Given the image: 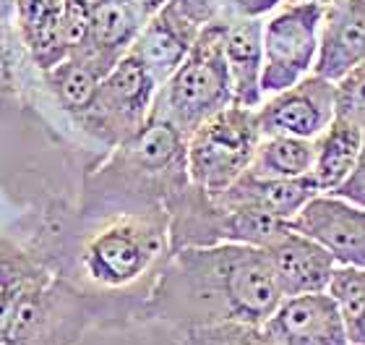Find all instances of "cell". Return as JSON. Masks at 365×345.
Masks as SVG:
<instances>
[{"label": "cell", "mask_w": 365, "mask_h": 345, "mask_svg": "<svg viewBox=\"0 0 365 345\" xmlns=\"http://www.w3.org/2000/svg\"><path fill=\"white\" fill-rule=\"evenodd\" d=\"M24 241L94 306L99 330L149 322V299L173 254L165 207L50 204Z\"/></svg>", "instance_id": "1"}, {"label": "cell", "mask_w": 365, "mask_h": 345, "mask_svg": "<svg viewBox=\"0 0 365 345\" xmlns=\"http://www.w3.org/2000/svg\"><path fill=\"white\" fill-rule=\"evenodd\" d=\"M282 299L259 246H188L170 254L146 314L175 332L220 322L264 324Z\"/></svg>", "instance_id": "2"}, {"label": "cell", "mask_w": 365, "mask_h": 345, "mask_svg": "<svg viewBox=\"0 0 365 345\" xmlns=\"http://www.w3.org/2000/svg\"><path fill=\"white\" fill-rule=\"evenodd\" d=\"M99 330L89 301L8 236L0 249V345H78Z\"/></svg>", "instance_id": "3"}, {"label": "cell", "mask_w": 365, "mask_h": 345, "mask_svg": "<svg viewBox=\"0 0 365 345\" xmlns=\"http://www.w3.org/2000/svg\"><path fill=\"white\" fill-rule=\"evenodd\" d=\"M225 24L227 19H217L201 26L185 61L154 97L152 115L173 123L185 139L212 115L235 105L225 50H222Z\"/></svg>", "instance_id": "4"}, {"label": "cell", "mask_w": 365, "mask_h": 345, "mask_svg": "<svg viewBox=\"0 0 365 345\" xmlns=\"http://www.w3.org/2000/svg\"><path fill=\"white\" fill-rule=\"evenodd\" d=\"M261 141L256 110L230 105L204 121L185 139L190 184L209 196L227 191L237 178L248 173Z\"/></svg>", "instance_id": "5"}, {"label": "cell", "mask_w": 365, "mask_h": 345, "mask_svg": "<svg viewBox=\"0 0 365 345\" xmlns=\"http://www.w3.org/2000/svg\"><path fill=\"white\" fill-rule=\"evenodd\" d=\"M160 84L133 53H125L102 79L91 105L71 123L91 141L105 146V154L136 136L152 118Z\"/></svg>", "instance_id": "6"}, {"label": "cell", "mask_w": 365, "mask_h": 345, "mask_svg": "<svg viewBox=\"0 0 365 345\" xmlns=\"http://www.w3.org/2000/svg\"><path fill=\"white\" fill-rule=\"evenodd\" d=\"M324 6L287 0L264 19V97L277 94L313 74L319 58Z\"/></svg>", "instance_id": "7"}, {"label": "cell", "mask_w": 365, "mask_h": 345, "mask_svg": "<svg viewBox=\"0 0 365 345\" xmlns=\"http://www.w3.org/2000/svg\"><path fill=\"white\" fill-rule=\"evenodd\" d=\"M261 136L319 139L334 121V81L308 74L297 84L264 97L259 108Z\"/></svg>", "instance_id": "8"}, {"label": "cell", "mask_w": 365, "mask_h": 345, "mask_svg": "<svg viewBox=\"0 0 365 345\" xmlns=\"http://www.w3.org/2000/svg\"><path fill=\"white\" fill-rule=\"evenodd\" d=\"M289 225L319 241L336 264L365 267V207L336 194H319L289 220Z\"/></svg>", "instance_id": "9"}, {"label": "cell", "mask_w": 365, "mask_h": 345, "mask_svg": "<svg viewBox=\"0 0 365 345\" xmlns=\"http://www.w3.org/2000/svg\"><path fill=\"white\" fill-rule=\"evenodd\" d=\"M261 327L279 345H350L342 316L327 291L284 296Z\"/></svg>", "instance_id": "10"}, {"label": "cell", "mask_w": 365, "mask_h": 345, "mask_svg": "<svg viewBox=\"0 0 365 345\" xmlns=\"http://www.w3.org/2000/svg\"><path fill=\"white\" fill-rule=\"evenodd\" d=\"M264 254L272 264L282 296L324 293L336 269L334 256L319 241L297 233L292 225L264 246Z\"/></svg>", "instance_id": "11"}, {"label": "cell", "mask_w": 365, "mask_h": 345, "mask_svg": "<svg viewBox=\"0 0 365 345\" xmlns=\"http://www.w3.org/2000/svg\"><path fill=\"white\" fill-rule=\"evenodd\" d=\"M365 63V0H336L324 8L313 74L336 81Z\"/></svg>", "instance_id": "12"}, {"label": "cell", "mask_w": 365, "mask_h": 345, "mask_svg": "<svg viewBox=\"0 0 365 345\" xmlns=\"http://www.w3.org/2000/svg\"><path fill=\"white\" fill-rule=\"evenodd\" d=\"M198 31L201 26L196 21H190L173 3H168L160 14H154L144 24V29L138 31L136 42L130 45L128 53L136 55L138 61L144 63V69L154 76V81L162 86L185 61Z\"/></svg>", "instance_id": "13"}, {"label": "cell", "mask_w": 365, "mask_h": 345, "mask_svg": "<svg viewBox=\"0 0 365 345\" xmlns=\"http://www.w3.org/2000/svg\"><path fill=\"white\" fill-rule=\"evenodd\" d=\"M225 63L235 105L256 110L264 102L261 74H264V19L232 16L225 24Z\"/></svg>", "instance_id": "14"}, {"label": "cell", "mask_w": 365, "mask_h": 345, "mask_svg": "<svg viewBox=\"0 0 365 345\" xmlns=\"http://www.w3.org/2000/svg\"><path fill=\"white\" fill-rule=\"evenodd\" d=\"M321 189L311 176L303 178H261L253 173H243L227 191L214 196L225 207H248L259 209L279 220H292L300 209L319 196Z\"/></svg>", "instance_id": "15"}, {"label": "cell", "mask_w": 365, "mask_h": 345, "mask_svg": "<svg viewBox=\"0 0 365 345\" xmlns=\"http://www.w3.org/2000/svg\"><path fill=\"white\" fill-rule=\"evenodd\" d=\"M16 34L37 74L58 66L68 58L63 42V0H16Z\"/></svg>", "instance_id": "16"}, {"label": "cell", "mask_w": 365, "mask_h": 345, "mask_svg": "<svg viewBox=\"0 0 365 345\" xmlns=\"http://www.w3.org/2000/svg\"><path fill=\"white\" fill-rule=\"evenodd\" d=\"M146 21L149 19L130 0H91V29L84 55L94 58L105 71H113Z\"/></svg>", "instance_id": "17"}, {"label": "cell", "mask_w": 365, "mask_h": 345, "mask_svg": "<svg viewBox=\"0 0 365 345\" xmlns=\"http://www.w3.org/2000/svg\"><path fill=\"white\" fill-rule=\"evenodd\" d=\"M107 74L110 71L102 69L94 58L78 53L63 58L58 66L39 74V81H42V89L53 100L55 108L73 123L91 105Z\"/></svg>", "instance_id": "18"}, {"label": "cell", "mask_w": 365, "mask_h": 345, "mask_svg": "<svg viewBox=\"0 0 365 345\" xmlns=\"http://www.w3.org/2000/svg\"><path fill=\"white\" fill-rule=\"evenodd\" d=\"M365 134L352 123L334 118L319 139H313L316 154H313L311 178L321 189V194H331L355 173L363 149Z\"/></svg>", "instance_id": "19"}, {"label": "cell", "mask_w": 365, "mask_h": 345, "mask_svg": "<svg viewBox=\"0 0 365 345\" xmlns=\"http://www.w3.org/2000/svg\"><path fill=\"white\" fill-rule=\"evenodd\" d=\"M311 139L297 136H261L248 173L261 178H303L313 170Z\"/></svg>", "instance_id": "20"}, {"label": "cell", "mask_w": 365, "mask_h": 345, "mask_svg": "<svg viewBox=\"0 0 365 345\" xmlns=\"http://www.w3.org/2000/svg\"><path fill=\"white\" fill-rule=\"evenodd\" d=\"M327 293L342 316L350 345H365V267L336 264Z\"/></svg>", "instance_id": "21"}, {"label": "cell", "mask_w": 365, "mask_h": 345, "mask_svg": "<svg viewBox=\"0 0 365 345\" xmlns=\"http://www.w3.org/2000/svg\"><path fill=\"white\" fill-rule=\"evenodd\" d=\"M178 345H279L267 335L261 324L220 322L204 327L178 330Z\"/></svg>", "instance_id": "22"}, {"label": "cell", "mask_w": 365, "mask_h": 345, "mask_svg": "<svg viewBox=\"0 0 365 345\" xmlns=\"http://www.w3.org/2000/svg\"><path fill=\"white\" fill-rule=\"evenodd\" d=\"M334 118L358 126L365 134V63L334 81Z\"/></svg>", "instance_id": "23"}, {"label": "cell", "mask_w": 365, "mask_h": 345, "mask_svg": "<svg viewBox=\"0 0 365 345\" xmlns=\"http://www.w3.org/2000/svg\"><path fill=\"white\" fill-rule=\"evenodd\" d=\"M91 29V0H63V42L68 55L86 53Z\"/></svg>", "instance_id": "24"}, {"label": "cell", "mask_w": 365, "mask_h": 345, "mask_svg": "<svg viewBox=\"0 0 365 345\" xmlns=\"http://www.w3.org/2000/svg\"><path fill=\"white\" fill-rule=\"evenodd\" d=\"M21 61L29 63L21 42H19V34L0 31V89L19 92L26 86V74L21 69Z\"/></svg>", "instance_id": "25"}, {"label": "cell", "mask_w": 365, "mask_h": 345, "mask_svg": "<svg viewBox=\"0 0 365 345\" xmlns=\"http://www.w3.org/2000/svg\"><path fill=\"white\" fill-rule=\"evenodd\" d=\"M282 3H287V0H227L230 14L243 16V19H267Z\"/></svg>", "instance_id": "26"}, {"label": "cell", "mask_w": 365, "mask_h": 345, "mask_svg": "<svg viewBox=\"0 0 365 345\" xmlns=\"http://www.w3.org/2000/svg\"><path fill=\"white\" fill-rule=\"evenodd\" d=\"M130 3H133V6H136L146 19H152L154 14H160L162 8L168 6V0H130Z\"/></svg>", "instance_id": "27"}, {"label": "cell", "mask_w": 365, "mask_h": 345, "mask_svg": "<svg viewBox=\"0 0 365 345\" xmlns=\"http://www.w3.org/2000/svg\"><path fill=\"white\" fill-rule=\"evenodd\" d=\"M350 178H358V181H365V139H363V149H360L358 168H355V173H352Z\"/></svg>", "instance_id": "28"}, {"label": "cell", "mask_w": 365, "mask_h": 345, "mask_svg": "<svg viewBox=\"0 0 365 345\" xmlns=\"http://www.w3.org/2000/svg\"><path fill=\"white\" fill-rule=\"evenodd\" d=\"M308 3H319V6H331V3H336V0H308Z\"/></svg>", "instance_id": "29"}, {"label": "cell", "mask_w": 365, "mask_h": 345, "mask_svg": "<svg viewBox=\"0 0 365 345\" xmlns=\"http://www.w3.org/2000/svg\"><path fill=\"white\" fill-rule=\"evenodd\" d=\"M6 238H8V233H0V249H3V244H6Z\"/></svg>", "instance_id": "30"}]
</instances>
